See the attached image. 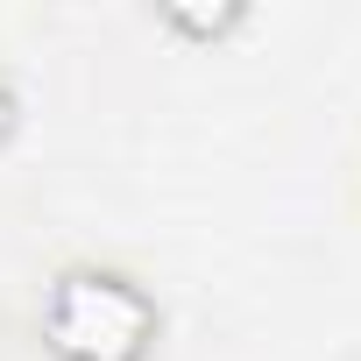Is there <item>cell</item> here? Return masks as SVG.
Here are the masks:
<instances>
[{
    "label": "cell",
    "instance_id": "1",
    "mask_svg": "<svg viewBox=\"0 0 361 361\" xmlns=\"http://www.w3.org/2000/svg\"><path fill=\"white\" fill-rule=\"evenodd\" d=\"M43 340L64 361H142L156 340V305L114 269H71L43 298Z\"/></svg>",
    "mask_w": 361,
    "mask_h": 361
},
{
    "label": "cell",
    "instance_id": "2",
    "mask_svg": "<svg viewBox=\"0 0 361 361\" xmlns=\"http://www.w3.org/2000/svg\"><path fill=\"white\" fill-rule=\"evenodd\" d=\"M8 121H15V92H8V78H0V135H8Z\"/></svg>",
    "mask_w": 361,
    "mask_h": 361
}]
</instances>
